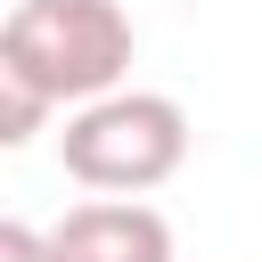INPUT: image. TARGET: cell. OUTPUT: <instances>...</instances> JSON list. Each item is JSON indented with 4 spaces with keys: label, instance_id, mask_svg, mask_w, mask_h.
Returning <instances> with one entry per match:
<instances>
[{
    "label": "cell",
    "instance_id": "cell-5",
    "mask_svg": "<svg viewBox=\"0 0 262 262\" xmlns=\"http://www.w3.org/2000/svg\"><path fill=\"white\" fill-rule=\"evenodd\" d=\"M0 262H57V237L33 221H0Z\"/></svg>",
    "mask_w": 262,
    "mask_h": 262
},
{
    "label": "cell",
    "instance_id": "cell-4",
    "mask_svg": "<svg viewBox=\"0 0 262 262\" xmlns=\"http://www.w3.org/2000/svg\"><path fill=\"white\" fill-rule=\"evenodd\" d=\"M49 115H57V106H49L33 82H8V74H0V139H8V147H25Z\"/></svg>",
    "mask_w": 262,
    "mask_h": 262
},
{
    "label": "cell",
    "instance_id": "cell-3",
    "mask_svg": "<svg viewBox=\"0 0 262 262\" xmlns=\"http://www.w3.org/2000/svg\"><path fill=\"white\" fill-rule=\"evenodd\" d=\"M57 262H172V221L147 196H82L57 229Z\"/></svg>",
    "mask_w": 262,
    "mask_h": 262
},
{
    "label": "cell",
    "instance_id": "cell-1",
    "mask_svg": "<svg viewBox=\"0 0 262 262\" xmlns=\"http://www.w3.org/2000/svg\"><path fill=\"white\" fill-rule=\"evenodd\" d=\"M139 57V25L123 0H16L0 25V74L33 82L49 106H90L123 90Z\"/></svg>",
    "mask_w": 262,
    "mask_h": 262
},
{
    "label": "cell",
    "instance_id": "cell-2",
    "mask_svg": "<svg viewBox=\"0 0 262 262\" xmlns=\"http://www.w3.org/2000/svg\"><path fill=\"white\" fill-rule=\"evenodd\" d=\"M57 164H66V180H82L98 196H147L188 164V106L164 90H131V82L90 106H66Z\"/></svg>",
    "mask_w": 262,
    "mask_h": 262
}]
</instances>
